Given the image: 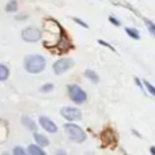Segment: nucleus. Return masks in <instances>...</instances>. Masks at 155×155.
Segmentation results:
<instances>
[{"label": "nucleus", "mask_w": 155, "mask_h": 155, "mask_svg": "<svg viewBox=\"0 0 155 155\" xmlns=\"http://www.w3.org/2000/svg\"><path fill=\"white\" fill-rule=\"evenodd\" d=\"M23 67L29 74H40L45 70L46 59L41 54H29L23 60Z\"/></svg>", "instance_id": "1"}, {"label": "nucleus", "mask_w": 155, "mask_h": 155, "mask_svg": "<svg viewBox=\"0 0 155 155\" xmlns=\"http://www.w3.org/2000/svg\"><path fill=\"white\" fill-rule=\"evenodd\" d=\"M64 131H65V134H67V136L75 143H83L87 139L86 132L83 131L79 125H76V124H74V123L64 124Z\"/></svg>", "instance_id": "2"}, {"label": "nucleus", "mask_w": 155, "mask_h": 155, "mask_svg": "<svg viewBox=\"0 0 155 155\" xmlns=\"http://www.w3.org/2000/svg\"><path fill=\"white\" fill-rule=\"evenodd\" d=\"M68 95H70L71 101H74L76 105H82L87 101V94H86V91L78 84L68 86Z\"/></svg>", "instance_id": "3"}, {"label": "nucleus", "mask_w": 155, "mask_h": 155, "mask_svg": "<svg viewBox=\"0 0 155 155\" xmlns=\"http://www.w3.org/2000/svg\"><path fill=\"white\" fill-rule=\"evenodd\" d=\"M22 38L26 42H37V41H40L42 38V31L38 27L34 26L26 27V29L22 30Z\"/></svg>", "instance_id": "4"}, {"label": "nucleus", "mask_w": 155, "mask_h": 155, "mask_svg": "<svg viewBox=\"0 0 155 155\" xmlns=\"http://www.w3.org/2000/svg\"><path fill=\"white\" fill-rule=\"evenodd\" d=\"M74 64H75V63H74L72 59H70V57H63V59L57 60L52 68H53V72L56 74V75H63V74L67 72L68 70H71Z\"/></svg>", "instance_id": "5"}, {"label": "nucleus", "mask_w": 155, "mask_h": 155, "mask_svg": "<svg viewBox=\"0 0 155 155\" xmlns=\"http://www.w3.org/2000/svg\"><path fill=\"white\" fill-rule=\"evenodd\" d=\"M60 114L68 121H78L82 118V112L78 107L74 106H64L60 109Z\"/></svg>", "instance_id": "6"}, {"label": "nucleus", "mask_w": 155, "mask_h": 155, "mask_svg": "<svg viewBox=\"0 0 155 155\" xmlns=\"http://www.w3.org/2000/svg\"><path fill=\"white\" fill-rule=\"evenodd\" d=\"M38 123H40L41 128H42L44 131L49 132V134H57V131H59L56 123H54L53 120H51L49 117H46V116H41L40 120H38Z\"/></svg>", "instance_id": "7"}, {"label": "nucleus", "mask_w": 155, "mask_h": 155, "mask_svg": "<svg viewBox=\"0 0 155 155\" xmlns=\"http://www.w3.org/2000/svg\"><path fill=\"white\" fill-rule=\"evenodd\" d=\"M34 140H35L37 144L41 146V147H48V146L51 144V142H49L48 137L42 134H38V132H34Z\"/></svg>", "instance_id": "8"}, {"label": "nucleus", "mask_w": 155, "mask_h": 155, "mask_svg": "<svg viewBox=\"0 0 155 155\" xmlns=\"http://www.w3.org/2000/svg\"><path fill=\"white\" fill-rule=\"evenodd\" d=\"M27 153L30 155H46L45 150H44L40 144H37V143H35V144H30L29 147H27Z\"/></svg>", "instance_id": "9"}, {"label": "nucleus", "mask_w": 155, "mask_h": 155, "mask_svg": "<svg viewBox=\"0 0 155 155\" xmlns=\"http://www.w3.org/2000/svg\"><path fill=\"white\" fill-rule=\"evenodd\" d=\"M22 124H23L27 129H30V131H35V129H37V123H35L31 117H29V116H23V117H22Z\"/></svg>", "instance_id": "10"}, {"label": "nucleus", "mask_w": 155, "mask_h": 155, "mask_svg": "<svg viewBox=\"0 0 155 155\" xmlns=\"http://www.w3.org/2000/svg\"><path fill=\"white\" fill-rule=\"evenodd\" d=\"M84 76L87 78L90 82H93V83H99V75H98V74H97L94 70H90V68H88V70H86V71H84Z\"/></svg>", "instance_id": "11"}, {"label": "nucleus", "mask_w": 155, "mask_h": 155, "mask_svg": "<svg viewBox=\"0 0 155 155\" xmlns=\"http://www.w3.org/2000/svg\"><path fill=\"white\" fill-rule=\"evenodd\" d=\"M10 76V70L5 64H0V82H4Z\"/></svg>", "instance_id": "12"}, {"label": "nucleus", "mask_w": 155, "mask_h": 155, "mask_svg": "<svg viewBox=\"0 0 155 155\" xmlns=\"http://www.w3.org/2000/svg\"><path fill=\"white\" fill-rule=\"evenodd\" d=\"M18 7H19V4L16 0H10V2L5 4V11H7V12H16Z\"/></svg>", "instance_id": "13"}, {"label": "nucleus", "mask_w": 155, "mask_h": 155, "mask_svg": "<svg viewBox=\"0 0 155 155\" xmlns=\"http://www.w3.org/2000/svg\"><path fill=\"white\" fill-rule=\"evenodd\" d=\"M125 33L129 35L131 38H134V40H140V34L139 31H137L136 29H132V27H127L125 29Z\"/></svg>", "instance_id": "14"}, {"label": "nucleus", "mask_w": 155, "mask_h": 155, "mask_svg": "<svg viewBox=\"0 0 155 155\" xmlns=\"http://www.w3.org/2000/svg\"><path fill=\"white\" fill-rule=\"evenodd\" d=\"M53 88H54V84H53V83H46V84H42V86H41L40 91H41V93H51Z\"/></svg>", "instance_id": "15"}, {"label": "nucleus", "mask_w": 155, "mask_h": 155, "mask_svg": "<svg viewBox=\"0 0 155 155\" xmlns=\"http://www.w3.org/2000/svg\"><path fill=\"white\" fill-rule=\"evenodd\" d=\"M143 84H144L146 90H147L148 93L151 94V95H154V97H155V87H154V86L151 84L150 82H147V80H144V82H143Z\"/></svg>", "instance_id": "16"}, {"label": "nucleus", "mask_w": 155, "mask_h": 155, "mask_svg": "<svg viewBox=\"0 0 155 155\" xmlns=\"http://www.w3.org/2000/svg\"><path fill=\"white\" fill-rule=\"evenodd\" d=\"M144 23H146V26H147L148 31H150L151 34H153L154 37H155V25H154L151 21H148V19H144Z\"/></svg>", "instance_id": "17"}, {"label": "nucleus", "mask_w": 155, "mask_h": 155, "mask_svg": "<svg viewBox=\"0 0 155 155\" xmlns=\"http://www.w3.org/2000/svg\"><path fill=\"white\" fill-rule=\"evenodd\" d=\"M27 153V150H25V148H22V147H14V150H12V154L14 155H25Z\"/></svg>", "instance_id": "18"}, {"label": "nucleus", "mask_w": 155, "mask_h": 155, "mask_svg": "<svg viewBox=\"0 0 155 155\" xmlns=\"http://www.w3.org/2000/svg\"><path fill=\"white\" fill-rule=\"evenodd\" d=\"M98 44H99V45H102V46H106V48H107V49H110V51L116 52V49L113 48V46L110 45L109 42H106V41H104V40H98Z\"/></svg>", "instance_id": "19"}, {"label": "nucleus", "mask_w": 155, "mask_h": 155, "mask_svg": "<svg viewBox=\"0 0 155 155\" xmlns=\"http://www.w3.org/2000/svg\"><path fill=\"white\" fill-rule=\"evenodd\" d=\"M72 21L75 22V23H78V25H79V26L84 27V29H88V25L86 23V22H83L82 19H79V18H72Z\"/></svg>", "instance_id": "20"}, {"label": "nucleus", "mask_w": 155, "mask_h": 155, "mask_svg": "<svg viewBox=\"0 0 155 155\" xmlns=\"http://www.w3.org/2000/svg\"><path fill=\"white\" fill-rule=\"evenodd\" d=\"M135 83H136V86L140 88V90H142V93H146V90H144L146 87H144V84H143V83L140 82V79H139V78H135Z\"/></svg>", "instance_id": "21"}, {"label": "nucleus", "mask_w": 155, "mask_h": 155, "mask_svg": "<svg viewBox=\"0 0 155 155\" xmlns=\"http://www.w3.org/2000/svg\"><path fill=\"white\" fill-rule=\"evenodd\" d=\"M109 22L112 25H114V26H121V22L117 18H114V16H109Z\"/></svg>", "instance_id": "22"}, {"label": "nucleus", "mask_w": 155, "mask_h": 155, "mask_svg": "<svg viewBox=\"0 0 155 155\" xmlns=\"http://www.w3.org/2000/svg\"><path fill=\"white\" fill-rule=\"evenodd\" d=\"M150 153L155 155V147H151V148H150Z\"/></svg>", "instance_id": "23"}]
</instances>
